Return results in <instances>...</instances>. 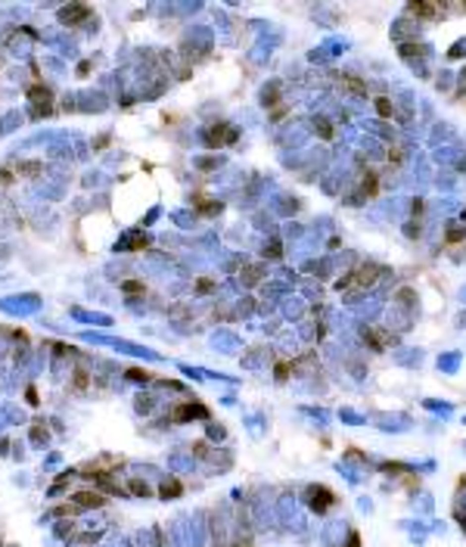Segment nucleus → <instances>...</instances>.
Returning a JSON list of instances; mask_svg holds the SVG:
<instances>
[{"label":"nucleus","instance_id":"1","mask_svg":"<svg viewBox=\"0 0 466 547\" xmlns=\"http://www.w3.org/2000/svg\"><path fill=\"white\" fill-rule=\"evenodd\" d=\"M376 426L382 429V432H404V429L410 426V417L407 414H379Z\"/></svg>","mask_w":466,"mask_h":547},{"label":"nucleus","instance_id":"2","mask_svg":"<svg viewBox=\"0 0 466 547\" xmlns=\"http://www.w3.org/2000/svg\"><path fill=\"white\" fill-rule=\"evenodd\" d=\"M84 19H90V6H84V3L59 9V22H65V25H78V22H84Z\"/></svg>","mask_w":466,"mask_h":547},{"label":"nucleus","instance_id":"3","mask_svg":"<svg viewBox=\"0 0 466 547\" xmlns=\"http://www.w3.org/2000/svg\"><path fill=\"white\" fill-rule=\"evenodd\" d=\"M208 417V411L202 404H180L177 411H174V420L177 423H183V420H205Z\"/></svg>","mask_w":466,"mask_h":547},{"label":"nucleus","instance_id":"4","mask_svg":"<svg viewBox=\"0 0 466 547\" xmlns=\"http://www.w3.org/2000/svg\"><path fill=\"white\" fill-rule=\"evenodd\" d=\"M460 361H463L460 352H445V355H438V370H441V373H457Z\"/></svg>","mask_w":466,"mask_h":547},{"label":"nucleus","instance_id":"5","mask_svg":"<svg viewBox=\"0 0 466 547\" xmlns=\"http://www.w3.org/2000/svg\"><path fill=\"white\" fill-rule=\"evenodd\" d=\"M221 127H224V124H218L215 131L205 134V143H208V146H221V143H227V140H233V137H236V131H221Z\"/></svg>","mask_w":466,"mask_h":547},{"label":"nucleus","instance_id":"6","mask_svg":"<svg viewBox=\"0 0 466 547\" xmlns=\"http://www.w3.org/2000/svg\"><path fill=\"white\" fill-rule=\"evenodd\" d=\"M75 500H78L81 507H100V504H103V494H100V491H78Z\"/></svg>","mask_w":466,"mask_h":547},{"label":"nucleus","instance_id":"7","mask_svg":"<svg viewBox=\"0 0 466 547\" xmlns=\"http://www.w3.org/2000/svg\"><path fill=\"white\" fill-rule=\"evenodd\" d=\"M423 407H426V411H435V414H445V417L454 411V404H451V401H438V398H426V401H423Z\"/></svg>","mask_w":466,"mask_h":547},{"label":"nucleus","instance_id":"8","mask_svg":"<svg viewBox=\"0 0 466 547\" xmlns=\"http://www.w3.org/2000/svg\"><path fill=\"white\" fill-rule=\"evenodd\" d=\"M339 420H342V423H351V426H364L367 417H360V414H354V411H348V407H342V411H339Z\"/></svg>","mask_w":466,"mask_h":547},{"label":"nucleus","instance_id":"9","mask_svg":"<svg viewBox=\"0 0 466 547\" xmlns=\"http://www.w3.org/2000/svg\"><path fill=\"white\" fill-rule=\"evenodd\" d=\"M301 414H308V417H314V420H320L323 426L330 423V414H326L323 407H308V404H301Z\"/></svg>","mask_w":466,"mask_h":547},{"label":"nucleus","instance_id":"10","mask_svg":"<svg viewBox=\"0 0 466 547\" xmlns=\"http://www.w3.org/2000/svg\"><path fill=\"white\" fill-rule=\"evenodd\" d=\"M301 311H305L301 299H286V317H301Z\"/></svg>","mask_w":466,"mask_h":547},{"label":"nucleus","instance_id":"11","mask_svg":"<svg viewBox=\"0 0 466 547\" xmlns=\"http://www.w3.org/2000/svg\"><path fill=\"white\" fill-rule=\"evenodd\" d=\"M407 352H410V355H395V358H398V364L413 367V364H419V361H423V355H419V352H413V348H407Z\"/></svg>","mask_w":466,"mask_h":547},{"label":"nucleus","instance_id":"12","mask_svg":"<svg viewBox=\"0 0 466 547\" xmlns=\"http://www.w3.org/2000/svg\"><path fill=\"white\" fill-rule=\"evenodd\" d=\"M448 56H451V60H460V56H466V38H460L457 44H454V47L448 50Z\"/></svg>","mask_w":466,"mask_h":547},{"label":"nucleus","instance_id":"13","mask_svg":"<svg viewBox=\"0 0 466 547\" xmlns=\"http://www.w3.org/2000/svg\"><path fill=\"white\" fill-rule=\"evenodd\" d=\"M41 162H19V174H38Z\"/></svg>","mask_w":466,"mask_h":547},{"label":"nucleus","instance_id":"14","mask_svg":"<svg viewBox=\"0 0 466 547\" xmlns=\"http://www.w3.org/2000/svg\"><path fill=\"white\" fill-rule=\"evenodd\" d=\"M463 237H466V230H463V227H457V224H451L448 240H451V243H457V240H463Z\"/></svg>","mask_w":466,"mask_h":547},{"label":"nucleus","instance_id":"15","mask_svg":"<svg viewBox=\"0 0 466 547\" xmlns=\"http://www.w3.org/2000/svg\"><path fill=\"white\" fill-rule=\"evenodd\" d=\"M121 289H124V293H143V283H137V280H124V283H121Z\"/></svg>","mask_w":466,"mask_h":547},{"label":"nucleus","instance_id":"16","mask_svg":"<svg viewBox=\"0 0 466 547\" xmlns=\"http://www.w3.org/2000/svg\"><path fill=\"white\" fill-rule=\"evenodd\" d=\"M162 494H165V497L168 494H180V485L177 482H165V485H162Z\"/></svg>","mask_w":466,"mask_h":547},{"label":"nucleus","instance_id":"17","mask_svg":"<svg viewBox=\"0 0 466 547\" xmlns=\"http://www.w3.org/2000/svg\"><path fill=\"white\" fill-rule=\"evenodd\" d=\"M376 109H379V115H392V103L389 100H376Z\"/></svg>","mask_w":466,"mask_h":547},{"label":"nucleus","instance_id":"18","mask_svg":"<svg viewBox=\"0 0 466 547\" xmlns=\"http://www.w3.org/2000/svg\"><path fill=\"white\" fill-rule=\"evenodd\" d=\"M264 255H271V258H277V255H280V243H271V246H264Z\"/></svg>","mask_w":466,"mask_h":547},{"label":"nucleus","instance_id":"19","mask_svg":"<svg viewBox=\"0 0 466 547\" xmlns=\"http://www.w3.org/2000/svg\"><path fill=\"white\" fill-rule=\"evenodd\" d=\"M84 376H87L84 370H78V373H75V386H78V389H84V386H87V379H84Z\"/></svg>","mask_w":466,"mask_h":547},{"label":"nucleus","instance_id":"20","mask_svg":"<svg viewBox=\"0 0 466 547\" xmlns=\"http://www.w3.org/2000/svg\"><path fill=\"white\" fill-rule=\"evenodd\" d=\"M127 376H131V379H137V382H140V379H143V382L149 379V373H143V370H131V373H127Z\"/></svg>","mask_w":466,"mask_h":547},{"label":"nucleus","instance_id":"21","mask_svg":"<svg viewBox=\"0 0 466 547\" xmlns=\"http://www.w3.org/2000/svg\"><path fill=\"white\" fill-rule=\"evenodd\" d=\"M13 178H9V171H0V183H9Z\"/></svg>","mask_w":466,"mask_h":547},{"label":"nucleus","instance_id":"22","mask_svg":"<svg viewBox=\"0 0 466 547\" xmlns=\"http://www.w3.org/2000/svg\"><path fill=\"white\" fill-rule=\"evenodd\" d=\"M463 299H466V289H463Z\"/></svg>","mask_w":466,"mask_h":547}]
</instances>
